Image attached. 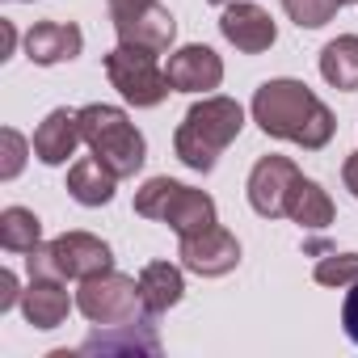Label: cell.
<instances>
[{"label": "cell", "mask_w": 358, "mask_h": 358, "mask_svg": "<svg viewBox=\"0 0 358 358\" xmlns=\"http://www.w3.org/2000/svg\"><path fill=\"white\" fill-rule=\"evenodd\" d=\"M253 122L266 135L287 139V143H299L308 152H320L333 139V131H337L333 110L303 80H291V76L266 80L253 93Z\"/></svg>", "instance_id": "6da1fadb"}, {"label": "cell", "mask_w": 358, "mask_h": 358, "mask_svg": "<svg viewBox=\"0 0 358 358\" xmlns=\"http://www.w3.org/2000/svg\"><path fill=\"white\" fill-rule=\"evenodd\" d=\"M241 131H245V110H241V101L211 93V97H203V101H194V106L186 110L182 127H177V135H173V152H177V160H182L186 169L211 173V169L220 164L224 148H228Z\"/></svg>", "instance_id": "7a4b0ae2"}, {"label": "cell", "mask_w": 358, "mask_h": 358, "mask_svg": "<svg viewBox=\"0 0 358 358\" xmlns=\"http://www.w3.org/2000/svg\"><path fill=\"white\" fill-rule=\"evenodd\" d=\"M80 135H85L89 152L118 177H135L148 160V143H143L139 127L118 106H106V101L80 106Z\"/></svg>", "instance_id": "3957f363"}, {"label": "cell", "mask_w": 358, "mask_h": 358, "mask_svg": "<svg viewBox=\"0 0 358 358\" xmlns=\"http://www.w3.org/2000/svg\"><path fill=\"white\" fill-rule=\"evenodd\" d=\"M26 270L30 278H59V282H85L93 274L114 270V253L101 236L93 232H64L47 245H38L34 253H26Z\"/></svg>", "instance_id": "277c9868"}, {"label": "cell", "mask_w": 358, "mask_h": 358, "mask_svg": "<svg viewBox=\"0 0 358 358\" xmlns=\"http://www.w3.org/2000/svg\"><path fill=\"white\" fill-rule=\"evenodd\" d=\"M106 76L122 93V101H131L139 110H152V106H160L173 93L169 72L156 64V51H143V47H122L118 43L106 55Z\"/></svg>", "instance_id": "5b68a950"}, {"label": "cell", "mask_w": 358, "mask_h": 358, "mask_svg": "<svg viewBox=\"0 0 358 358\" xmlns=\"http://www.w3.org/2000/svg\"><path fill=\"white\" fill-rule=\"evenodd\" d=\"M76 308L89 324H122V320L148 316L143 295H139V278L118 274V270L85 278L80 291H76Z\"/></svg>", "instance_id": "8992f818"}, {"label": "cell", "mask_w": 358, "mask_h": 358, "mask_svg": "<svg viewBox=\"0 0 358 358\" xmlns=\"http://www.w3.org/2000/svg\"><path fill=\"white\" fill-rule=\"evenodd\" d=\"M299 169L295 160L287 156H262L249 173V207L262 215V220H278L287 215V199H291V186L299 182Z\"/></svg>", "instance_id": "52a82bcc"}, {"label": "cell", "mask_w": 358, "mask_h": 358, "mask_svg": "<svg viewBox=\"0 0 358 358\" xmlns=\"http://www.w3.org/2000/svg\"><path fill=\"white\" fill-rule=\"evenodd\" d=\"M80 354H101V358H156L160 354V337H156V324L148 316H135V320H122V324H97L93 337H85L76 345Z\"/></svg>", "instance_id": "ba28073f"}, {"label": "cell", "mask_w": 358, "mask_h": 358, "mask_svg": "<svg viewBox=\"0 0 358 358\" xmlns=\"http://www.w3.org/2000/svg\"><path fill=\"white\" fill-rule=\"evenodd\" d=\"M177 257H182V266L190 274H203V278H224L236 270L241 262V241L228 232V228H207L199 236H182V249H177Z\"/></svg>", "instance_id": "9c48e42d"}, {"label": "cell", "mask_w": 358, "mask_h": 358, "mask_svg": "<svg viewBox=\"0 0 358 358\" xmlns=\"http://www.w3.org/2000/svg\"><path fill=\"white\" fill-rule=\"evenodd\" d=\"M114 30H118V43L122 47H143V51H156L164 55L177 38V22L173 13L160 5V0H148L139 9H127L114 17Z\"/></svg>", "instance_id": "30bf717a"}, {"label": "cell", "mask_w": 358, "mask_h": 358, "mask_svg": "<svg viewBox=\"0 0 358 358\" xmlns=\"http://www.w3.org/2000/svg\"><path fill=\"white\" fill-rule=\"evenodd\" d=\"M220 34L245 51V55H262L274 47L278 30L270 22V13L262 5H253V0H232V5H224V17H220Z\"/></svg>", "instance_id": "8fae6325"}, {"label": "cell", "mask_w": 358, "mask_h": 358, "mask_svg": "<svg viewBox=\"0 0 358 358\" xmlns=\"http://www.w3.org/2000/svg\"><path fill=\"white\" fill-rule=\"evenodd\" d=\"M164 72H169L173 93H211V89H220V80H224V59H220L211 47L190 43V47H182V51L169 55Z\"/></svg>", "instance_id": "7c38bea8"}, {"label": "cell", "mask_w": 358, "mask_h": 358, "mask_svg": "<svg viewBox=\"0 0 358 358\" xmlns=\"http://www.w3.org/2000/svg\"><path fill=\"white\" fill-rule=\"evenodd\" d=\"M80 47H85V34L72 22H38V26L26 30V59L38 64V68L68 64V59L80 55Z\"/></svg>", "instance_id": "4fadbf2b"}, {"label": "cell", "mask_w": 358, "mask_h": 358, "mask_svg": "<svg viewBox=\"0 0 358 358\" xmlns=\"http://www.w3.org/2000/svg\"><path fill=\"white\" fill-rule=\"evenodd\" d=\"M30 143H34V156L43 164H68V156L85 143V135H80V110H51L38 122V131H34Z\"/></svg>", "instance_id": "5bb4252c"}, {"label": "cell", "mask_w": 358, "mask_h": 358, "mask_svg": "<svg viewBox=\"0 0 358 358\" xmlns=\"http://www.w3.org/2000/svg\"><path fill=\"white\" fill-rule=\"evenodd\" d=\"M160 224H169L177 232V241H182V236H199V232L220 224L215 220V199L194 190V186H177L169 207H164V215H160Z\"/></svg>", "instance_id": "9a60e30c"}, {"label": "cell", "mask_w": 358, "mask_h": 358, "mask_svg": "<svg viewBox=\"0 0 358 358\" xmlns=\"http://www.w3.org/2000/svg\"><path fill=\"white\" fill-rule=\"evenodd\" d=\"M22 312L34 329H59L72 312V295L59 278H30V287L22 291Z\"/></svg>", "instance_id": "2e32d148"}, {"label": "cell", "mask_w": 358, "mask_h": 358, "mask_svg": "<svg viewBox=\"0 0 358 358\" xmlns=\"http://www.w3.org/2000/svg\"><path fill=\"white\" fill-rule=\"evenodd\" d=\"M122 182V177L114 169H106L97 156H85L68 169V194L80 203V207H106L114 199V186Z\"/></svg>", "instance_id": "e0dca14e"}, {"label": "cell", "mask_w": 358, "mask_h": 358, "mask_svg": "<svg viewBox=\"0 0 358 358\" xmlns=\"http://www.w3.org/2000/svg\"><path fill=\"white\" fill-rule=\"evenodd\" d=\"M139 295H143L148 316H160V312H169V308L182 303L186 278H182V270L169 266V262H148L139 270Z\"/></svg>", "instance_id": "ac0fdd59"}, {"label": "cell", "mask_w": 358, "mask_h": 358, "mask_svg": "<svg viewBox=\"0 0 358 358\" xmlns=\"http://www.w3.org/2000/svg\"><path fill=\"white\" fill-rule=\"evenodd\" d=\"M287 220H295L299 228H329L333 224V199L312 182V177H299L291 186V199H287Z\"/></svg>", "instance_id": "d6986e66"}, {"label": "cell", "mask_w": 358, "mask_h": 358, "mask_svg": "<svg viewBox=\"0 0 358 358\" xmlns=\"http://www.w3.org/2000/svg\"><path fill=\"white\" fill-rule=\"evenodd\" d=\"M320 76L341 93L358 89V34H341L320 51Z\"/></svg>", "instance_id": "ffe728a7"}, {"label": "cell", "mask_w": 358, "mask_h": 358, "mask_svg": "<svg viewBox=\"0 0 358 358\" xmlns=\"http://www.w3.org/2000/svg\"><path fill=\"white\" fill-rule=\"evenodd\" d=\"M43 245V224L26 207H5L0 211V249L5 253H34Z\"/></svg>", "instance_id": "44dd1931"}, {"label": "cell", "mask_w": 358, "mask_h": 358, "mask_svg": "<svg viewBox=\"0 0 358 358\" xmlns=\"http://www.w3.org/2000/svg\"><path fill=\"white\" fill-rule=\"evenodd\" d=\"M177 186H182V182H173V177H152V182H143V186L135 190V215H143V220H160Z\"/></svg>", "instance_id": "7402d4cb"}, {"label": "cell", "mask_w": 358, "mask_h": 358, "mask_svg": "<svg viewBox=\"0 0 358 358\" xmlns=\"http://www.w3.org/2000/svg\"><path fill=\"white\" fill-rule=\"evenodd\" d=\"M282 9H287V17L299 30H320V26L333 22V13L341 5H337V0H282Z\"/></svg>", "instance_id": "603a6c76"}, {"label": "cell", "mask_w": 358, "mask_h": 358, "mask_svg": "<svg viewBox=\"0 0 358 358\" xmlns=\"http://www.w3.org/2000/svg\"><path fill=\"white\" fill-rule=\"evenodd\" d=\"M320 287H354L358 282V253H329L316 262Z\"/></svg>", "instance_id": "cb8c5ba5"}, {"label": "cell", "mask_w": 358, "mask_h": 358, "mask_svg": "<svg viewBox=\"0 0 358 358\" xmlns=\"http://www.w3.org/2000/svg\"><path fill=\"white\" fill-rule=\"evenodd\" d=\"M30 148H34V143H26L22 131H13V127L0 131V177H5V182H13V177L26 169V152H30Z\"/></svg>", "instance_id": "d4e9b609"}, {"label": "cell", "mask_w": 358, "mask_h": 358, "mask_svg": "<svg viewBox=\"0 0 358 358\" xmlns=\"http://www.w3.org/2000/svg\"><path fill=\"white\" fill-rule=\"evenodd\" d=\"M341 329H345V337L358 345V282H354V287H345V303H341Z\"/></svg>", "instance_id": "484cf974"}, {"label": "cell", "mask_w": 358, "mask_h": 358, "mask_svg": "<svg viewBox=\"0 0 358 358\" xmlns=\"http://www.w3.org/2000/svg\"><path fill=\"white\" fill-rule=\"evenodd\" d=\"M17 299H22V291H17V274H13V270H0V312H9Z\"/></svg>", "instance_id": "4316f807"}, {"label": "cell", "mask_w": 358, "mask_h": 358, "mask_svg": "<svg viewBox=\"0 0 358 358\" xmlns=\"http://www.w3.org/2000/svg\"><path fill=\"white\" fill-rule=\"evenodd\" d=\"M341 182H345V190L358 199V152L345 156V164H341Z\"/></svg>", "instance_id": "83f0119b"}, {"label": "cell", "mask_w": 358, "mask_h": 358, "mask_svg": "<svg viewBox=\"0 0 358 358\" xmlns=\"http://www.w3.org/2000/svg\"><path fill=\"white\" fill-rule=\"evenodd\" d=\"M139 5H148V0H110V17H118L127 9H139Z\"/></svg>", "instance_id": "f1b7e54d"}, {"label": "cell", "mask_w": 358, "mask_h": 358, "mask_svg": "<svg viewBox=\"0 0 358 358\" xmlns=\"http://www.w3.org/2000/svg\"><path fill=\"white\" fill-rule=\"evenodd\" d=\"M0 34H5V55H13V43H17V30H13V22H0Z\"/></svg>", "instance_id": "f546056e"}, {"label": "cell", "mask_w": 358, "mask_h": 358, "mask_svg": "<svg viewBox=\"0 0 358 358\" xmlns=\"http://www.w3.org/2000/svg\"><path fill=\"white\" fill-rule=\"evenodd\" d=\"M337 5H358V0H337Z\"/></svg>", "instance_id": "4dcf8cb0"}, {"label": "cell", "mask_w": 358, "mask_h": 358, "mask_svg": "<svg viewBox=\"0 0 358 358\" xmlns=\"http://www.w3.org/2000/svg\"><path fill=\"white\" fill-rule=\"evenodd\" d=\"M211 5H232V0H211Z\"/></svg>", "instance_id": "1f68e13d"}]
</instances>
